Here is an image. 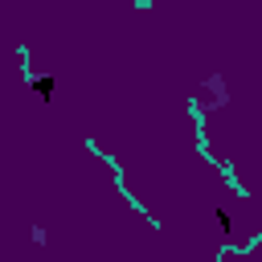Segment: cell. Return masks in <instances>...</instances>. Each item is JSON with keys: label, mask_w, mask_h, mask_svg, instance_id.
Returning <instances> with one entry per match:
<instances>
[{"label": "cell", "mask_w": 262, "mask_h": 262, "mask_svg": "<svg viewBox=\"0 0 262 262\" xmlns=\"http://www.w3.org/2000/svg\"><path fill=\"white\" fill-rule=\"evenodd\" d=\"M37 90H41V94L49 98V94H53V82H49V78H37Z\"/></svg>", "instance_id": "obj_1"}]
</instances>
